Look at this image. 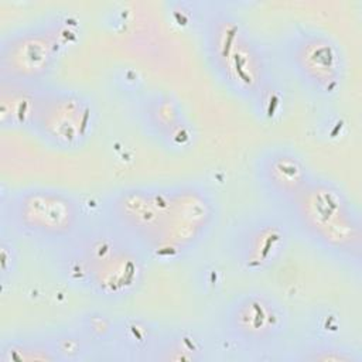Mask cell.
Wrapping results in <instances>:
<instances>
[{"mask_svg":"<svg viewBox=\"0 0 362 362\" xmlns=\"http://www.w3.org/2000/svg\"><path fill=\"white\" fill-rule=\"evenodd\" d=\"M215 192L199 181L130 184L110 191L102 218L139 245L150 260L191 256L219 221Z\"/></svg>","mask_w":362,"mask_h":362,"instance_id":"obj_1","label":"cell"},{"mask_svg":"<svg viewBox=\"0 0 362 362\" xmlns=\"http://www.w3.org/2000/svg\"><path fill=\"white\" fill-rule=\"evenodd\" d=\"M79 18L71 11H52L3 34L0 82L41 85L79 37Z\"/></svg>","mask_w":362,"mask_h":362,"instance_id":"obj_5","label":"cell"},{"mask_svg":"<svg viewBox=\"0 0 362 362\" xmlns=\"http://www.w3.org/2000/svg\"><path fill=\"white\" fill-rule=\"evenodd\" d=\"M136 117L144 134L170 153L188 151L195 143V124L182 102L167 89L143 93L136 102Z\"/></svg>","mask_w":362,"mask_h":362,"instance_id":"obj_12","label":"cell"},{"mask_svg":"<svg viewBox=\"0 0 362 362\" xmlns=\"http://www.w3.org/2000/svg\"><path fill=\"white\" fill-rule=\"evenodd\" d=\"M290 325L287 305L264 288H246L233 294L219 315L222 335L245 351L276 349L286 341Z\"/></svg>","mask_w":362,"mask_h":362,"instance_id":"obj_9","label":"cell"},{"mask_svg":"<svg viewBox=\"0 0 362 362\" xmlns=\"http://www.w3.org/2000/svg\"><path fill=\"white\" fill-rule=\"evenodd\" d=\"M201 49L214 78L259 117L272 119L283 88L270 51L246 20L225 6H211L199 23Z\"/></svg>","mask_w":362,"mask_h":362,"instance_id":"obj_2","label":"cell"},{"mask_svg":"<svg viewBox=\"0 0 362 362\" xmlns=\"http://www.w3.org/2000/svg\"><path fill=\"white\" fill-rule=\"evenodd\" d=\"M284 215L293 232L327 257L349 269H361L362 216L339 184L315 174Z\"/></svg>","mask_w":362,"mask_h":362,"instance_id":"obj_4","label":"cell"},{"mask_svg":"<svg viewBox=\"0 0 362 362\" xmlns=\"http://www.w3.org/2000/svg\"><path fill=\"white\" fill-rule=\"evenodd\" d=\"M255 182L272 208H287L311 182L315 173L293 146L276 143L257 151L252 163Z\"/></svg>","mask_w":362,"mask_h":362,"instance_id":"obj_11","label":"cell"},{"mask_svg":"<svg viewBox=\"0 0 362 362\" xmlns=\"http://www.w3.org/2000/svg\"><path fill=\"white\" fill-rule=\"evenodd\" d=\"M75 327L92 345H102L116 339L117 321L103 313H89L83 315Z\"/></svg>","mask_w":362,"mask_h":362,"instance_id":"obj_17","label":"cell"},{"mask_svg":"<svg viewBox=\"0 0 362 362\" xmlns=\"http://www.w3.org/2000/svg\"><path fill=\"white\" fill-rule=\"evenodd\" d=\"M208 345L194 328H158L147 361L151 362H201L208 359Z\"/></svg>","mask_w":362,"mask_h":362,"instance_id":"obj_13","label":"cell"},{"mask_svg":"<svg viewBox=\"0 0 362 362\" xmlns=\"http://www.w3.org/2000/svg\"><path fill=\"white\" fill-rule=\"evenodd\" d=\"M280 58L297 83L314 98L331 99L344 88L346 57L342 45L325 30L293 27L281 40Z\"/></svg>","mask_w":362,"mask_h":362,"instance_id":"obj_8","label":"cell"},{"mask_svg":"<svg viewBox=\"0 0 362 362\" xmlns=\"http://www.w3.org/2000/svg\"><path fill=\"white\" fill-rule=\"evenodd\" d=\"M293 228L284 212L256 209L239 216L225 235V252L239 270L262 274L286 255Z\"/></svg>","mask_w":362,"mask_h":362,"instance_id":"obj_10","label":"cell"},{"mask_svg":"<svg viewBox=\"0 0 362 362\" xmlns=\"http://www.w3.org/2000/svg\"><path fill=\"white\" fill-rule=\"evenodd\" d=\"M298 362H361L358 349L334 339H311L301 344L290 356Z\"/></svg>","mask_w":362,"mask_h":362,"instance_id":"obj_16","label":"cell"},{"mask_svg":"<svg viewBox=\"0 0 362 362\" xmlns=\"http://www.w3.org/2000/svg\"><path fill=\"white\" fill-rule=\"evenodd\" d=\"M0 259H1V281L6 283L8 279H13L18 266V249L13 239V235H7L6 228L1 229V240H0Z\"/></svg>","mask_w":362,"mask_h":362,"instance_id":"obj_18","label":"cell"},{"mask_svg":"<svg viewBox=\"0 0 362 362\" xmlns=\"http://www.w3.org/2000/svg\"><path fill=\"white\" fill-rule=\"evenodd\" d=\"M0 362H59L49 332L23 334L3 339Z\"/></svg>","mask_w":362,"mask_h":362,"instance_id":"obj_15","label":"cell"},{"mask_svg":"<svg viewBox=\"0 0 362 362\" xmlns=\"http://www.w3.org/2000/svg\"><path fill=\"white\" fill-rule=\"evenodd\" d=\"M52 250L61 277L103 301L129 300L147 277L148 256L102 216L89 219L74 239Z\"/></svg>","mask_w":362,"mask_h":362,"instance_id":"obj_3","label":"cell"},{"mask_svg":"<svg viewBox=\"0 0 362 362\" xmlns=\"http://www.w3.org/2000/svg\"><path fill=\"white\" fill-rule=\"evenodd\" d=\"M41 85L0 82V124L3 129L28 132Z\"/></svg>","mask_w":362,"mask_h":362,"instance_id":"obj_14","label":"cell"},{"mask_svg":"<svg viewBox=\"0 0 362 362\" xmlns=\"http://www.w3.org/2000/svg\"><path fill=\"white\" fill-rule=\"evenodd\" d=\"M1 219L11 233L48 249L74 239L89 221L74 192L47 184L11 191L1 204Z\"/></svg>","mask_w":362,"mask_h":362,"instance_id":"obj_6","label":"cell"},{"mask_svg":"<svg viewBox=\"0 0 362 362\" xmlns=\"http://www.w3.org/2000/svg\"><path fill=\"white\" fill-rule=\"evenodd\" d=\"M99 123L95 100L76 88L45 82L40 86L28 132L62 153L82 150Z\"/></svg>","mask_w":362,"mask_h":362,"instance_id":"obj_7","label":"cell"}]
</instances>
